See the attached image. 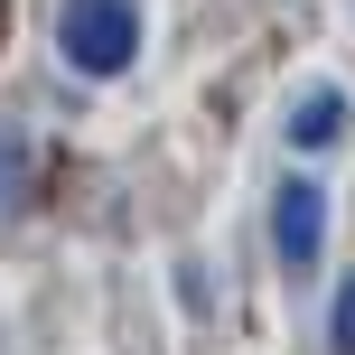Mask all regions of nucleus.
Here are the masks:
<instances>
[{
  "label": "nucleus",
  "instance_id": "7ed1b4c3",
  "mask_svg": "<svg viewBox=\"0 0 355 355\" xmlns=\"http://www.w3.org/2000/svg\"><path fill=\"white\" fill-rule=\"evenodd\" d=\"M337 131H346V94H337V85L300 94V112H290V141H300V150H327Z\"/></svg>",
  "mask_w": 355,
  "mask_h": 355
},
{
  "label": "nucleus",
  "instance_id": "20e7f679",
  "mask_svg": "<svg viewBox=\"0 0 355 355\" xmlns=\"http://www.w3.org/2000/svg\"><path fill=\"white\" fill-rule=\"evenodd\" d=\"M327 346H337V355H355V281L337 290V309H327Z\"/></svg>",
  "mask_w": 355,
  "mask_h": 355
},
{
  "label": "nucleus",
  "instance_id": "f257e3e1",
  "mask_svg": "<svg viewBox=\"0 0 355 355\" xmlns=\"http://www.w3.org/2000/svg\"><path fill=\"white\" fill-rule=\"evenodd\" d=\"M56 47H66L75 75H122L131 56H141V10H131V0H66Z\"/></svg>",
  "mask_w": 355,
  "mask_h": 355
},
{
  "label": "nucleus",
  "instance_id": "f03ea898",
  "mask_svg": "<svg viewBox=\"0 0 355 355\" xmlns=\"http://www.w3.org/2000/svg\"><path fill=\"white\" fill-rule=\"evenodd\" d=\"M271 243H281V271H318V243H327V187L318 178H281V196H271Z\"/></svg>",
  "mask_w": 355,
  "mask_h": 355
}]
</instances>
